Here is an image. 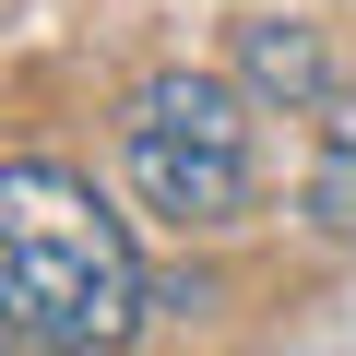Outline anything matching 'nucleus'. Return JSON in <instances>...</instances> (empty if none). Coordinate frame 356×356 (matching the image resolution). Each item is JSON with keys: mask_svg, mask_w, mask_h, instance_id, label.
I'll return each mask as SVG.
<instances>
[{"mask_svg": "<svg viewBox=\"0 0 356 356\" xmlns=\"http://www.w3.org/2000/svg\"><path fill=\"white\" fill-rule=\"evenodd\" d=\"M0 309L36 356H119L154 309V273L131 226L95 202V178L13 154L0 166Z\"/></svg>", "mask_w": 356, "mask_h": 356, "instance_id": "nucleus-1", "label": "nucleus"}, {"mask_svg": "<svg viewBox=\"0 0 356 356\" xmlns=\"http://www.w3.org/2000/svg\"><path fill=\"white\" fill-rule=\"evenodd\" d=\"M119 166L143 214L166 226H238L261 191V143H250V95L226 72H154L119 107Z\"/></svg>", "mask_w": 356, "mask_h": 356, "instance_id": "nucleus-2", "label": "nucleus"}, {"mask_svg": "<svg viewBox=\"0 0 356 356\" xmlns=\"http://www.w3.org/2000/svg\"><path fill=\"white\" fill-rule=\"evenodd\" d=\"M238 83H250V95H273V107H332V95H344V83H332V60H321V36H309V24H285V13L238 24Z\"/></svg>", "mask_w": 356, "mask_h": 356, "instance_id": "nucleus-3", "label": "nucleus"}, {"mask_svg": "<svg viewBox=\"0 0 356 356\" xmlns=\"http://www.w3.org/2000/svg\"><path fill=\"white\" fill-rule=\"evenodd\" d=\"M309 226L356 238V83L321 107V166H309Z\"/></svg>", "mask_w": 356, "mask_h": 356, "instance_id": "nucleus-4", "label": "nucleus"}]
</instances>
